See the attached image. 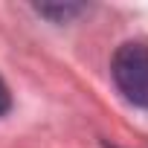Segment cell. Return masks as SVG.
<instances>
[{"label": "cell", "mask_w": 148, "mask_h": 148, "mask_svg": "<svg viewBox=\"0 0 148 148\" xmlns=\"http://www.w3.org/2000/svg\"><path fill=\"white\" fill-rule=\"evenodd\" d=\"M110 79L131 105L148 110V44H122L110 58Z\"/></svg>", "instance_id": "6da1fadb"}, {"label": "cell", "mask_w": 148, "mask_h": 148, "mask_svg": "<svg viewBox=\"0 0 148 148\" xmlns=\"http://www.w3.org/2000/svg\"><path fill=\"white\" fill-rule=\"evenodd\" d=\"M35 12L44 15V18H49V21H55V23H64V21H70V18L82 15L84 6H79V3H64V6H35Z\"/></svg>", "instance_id": "7a4b0ae2"}, {"label": "cell", "mask_w": 148, "mask_h": 148, "mask_svg": "<svg viewBox=\"0 0 148 148\" xmlns=\"http://www.w3.org/2000/svg\"><path fill=\"white\" fill-rule=\"evenodd\" d=\"M9 110H12V93H9L6 82L0 79V116H6Z\"/></svg>", "instance_id": "3957f363"}]
</instances>
